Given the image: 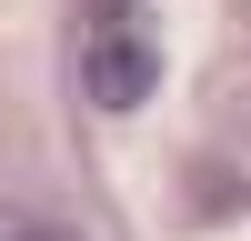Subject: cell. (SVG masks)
<instances>
[{
	"label": "cell",
	"instance_id": "6da1fadb",
	"mask_svg": "<svg viewBox=\"0 0 251 241\" xmlns=\"http://www.w3.org/2000/svg\"><path fill=\"white\" fill-rule=\"evenodd\" d=\"M80 91H91L100 111H141V100L161 91V40L141 30V20L91 30V50H80Z\"/></svg>",
	"mask_w": 251,
	"mask_h": 241
},
{
	"label": "cell",
	"instance_id": "7a4b0ae2",
	"mask_svg": "<svg viewBox=\"0 0 251 241\" xmlns=\"http://www.w3.org/2000/svg\"><path fill=\"white\" fill-rule=\"evenodd\" d=\"M0 241H80V231H60V221H30V211H0Z\"/></svg>",
	"mask_w": 251,
	"mask_h": 241
},
{
	"label": "cell",
	"instance_id": "3957f363",
	"mask_svg": "<svg viewBox=\"0 0 251 241\" xmlns=\"http://www.w3.org/2000/svg\"><path fill=\"white\" fill-rule=\"evenodd\" d=\"M121 20H141V0H91V30H121Z\"/></svg>",
	"mask_w": 251,
	"mask_h": 241
}]
</instances>
